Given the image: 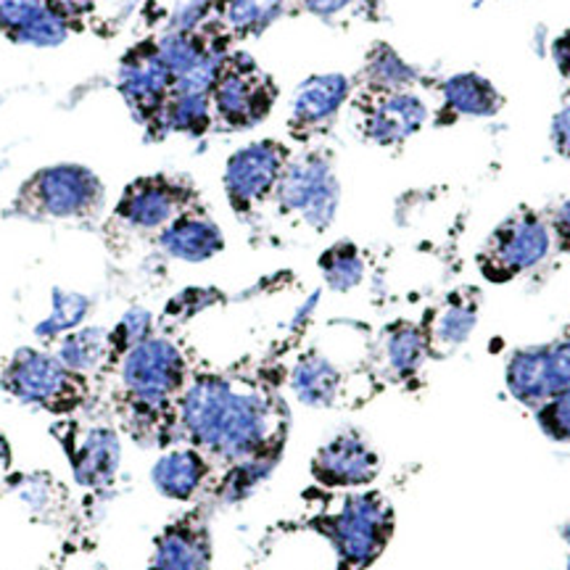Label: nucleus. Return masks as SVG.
I'll use <instances>...</instances> for the list:
<instances>
[{
	"mask_svg": "<svg viewBox=\"0 0 570 570\" xmlns=\"http://www.w3.org/2000/svg\"><path fill=\"white\" fill-rule=\"evenodd\" d=\"M177 425L190 446L230 465L281 449L273 402L223 375H202L185 386L177 399Z\"/></svg>",
	"mask_w": 570,
	"mask_h": 570,
	"instance_id": "nucleus-1",
	"label": "nucleus"
},
{
	"mask_svg": "<svg viewBox=\"0 0 570 570\" xmlns=\"http://www.w3.org/2000/svg\"><path fill=\"white\" fill-rule=\"evenodd\" d=\"M122 391L135 417L151 420L167 412L185 391L188 365L180 346L164 336H151L119 360Z\"/></svg>",
	"mask_w": 570,
	"mask_h": 570,
	"instance_id": "nucleus-2",
	"label": "nucleus"
},
{
	"mask_svg": "<svg viewBox=\"0 0 570 570\" xmlns=\"http://www.w3.org/2000/svg\"><path fill=\"white\" fill-rule=\"evenodd\" d=\"M104 204V183L80 164L40 169L19 190L17 212L38 219H85Z\"/></svg>",
	"mask_w": 570,
	"mask_h": 570,
	"instance_id": "nucleus-3",
	"label": "nucleus"
},
{
	"mask_svg": "<svg viewBox=\"0 0 570 570\" xmlns=\"http://www.w3.org/2000/svg\"><path fill=\"white\" fill-rule=\"evenodd\" d=\"M0 386L17 402L48 412H71L85 402V377L40 348H19L6 365Z\"/></svg>",
	"mask_w": 570,
	"mask_h": 570,
	"instance_id": "nucleus-4",
	"label": "nucleus"
},
{
	"mask_svg": "<svg viewBox=\"0 0 570 570\" xmlns=\"http://www.w3.org/2000/svg\"><path fill=\"white\" fill-rule=\"evenodd\" d=\"M275 202L285 214L302 217L312 230L323 233L333 225L341 204V185L333 164L323 154H304L285 164L275 188Z\"/></svg>",
	"mask_w": 570,
	"mask_h": 570,
	"instance_id": "nucleus-5",
	"label": "nucleus"
},
{
	"mask_svg": "<svg viewBox=\"0 0 570 570\" xmlns=\"http://www.w3.org/2000/svg\"><path fill=\"white\" fill-rule=\"evenodd\" d=\"M327 537L346 568H367L383 552L391 537V508L381 494L346 497L341 510L327 520Z\"/></svg>",
	"mask_w": 570,
	"mask_h": 570,
	"instance_id": "nucleus-6",
	"label": "nucleus"
},
{
	"mask_svg": "<svg viewBox=\"0 0 570 570\" xmlns=\"http://www.w3.org/2000/svg\"><path fill=\"white\" fill-rule=\"evenodd\" d=\"M273 85L248 56H233L225 61L223 75L212 90V109L219 122L230 130H248L273 111Z\"/></svg>",
	"mask_w": 570,
	"mask_h": 570,
	"instance_id": "nucleus-7",
	"label": "nucleus"
},
{
	"mask_svg": "<svg viewBox=\"0 0 570 570\" xmlns=\"http://www.w3.org/2000/svg\"><path fill=\"white\" fill-rule=\"evenodd\" d=\"M552 252V230L539 214L523 212L499 225L489 238L483 273L494 281H508L539 267Z\"/></svg>",
	"mask_w": 570,
	"mask_h": 570,
	"instance_id": "nucleus-8",
	"label": "nucleus"
},
{
	"mask_svg": "<svg viewBox=\"0 0 570 570\" xmlns=\"http://www.w3.org/2000/svg\"><path fill=\"white\" fill-rule=\"evenodd\" d=\"M288 151L277 140H256L238 148L225 164L223 185L235 212H252L256 204L275 196Z\"/></svg>",
	"mask_w": 570,
	"mask_h": 570,
	"instance_id": "nucleus-9",
	"label": "nucleus"
},
{
	"mask_svg": "<svg viewBox=\"0 0 570 570\" xmlns=\"http://www.w3.org/2000/svg\"><path fill=\"white\" fill-rule=\"evenodd\" d=\"M175 77L164 67L154 46L132 51L119 67V92L127 101V109L140 125L156 127L164 104L173 96Z\"/></svg>",
	"mask_w": 570,
	"mask_h": 570,
	"instance_id": "nucleus-10",
	"label": "nucleus"
},
{
	"mask_svg": "<svg viewBox=\"0 0 570 570\" xmlns=\"http://www.w3.org/2000/svg\"><path fill=\"white\" fill-rule=\"evenodd\" d=\"M183 212H188V190L167 177L135 180L117 204V217L142 233H161Z\"/></svg>",
	"mask_w": 570,
	"mask_h": 570,
	"instance_id": "nucleus-11",
	"label": "nucleus"
},
{
	"mask_svg": "<svg viewBox=\"0 0 570 570\" xmlns=\"http://www.w3.org/2000/svg\"><path fill=\"white\" fill-rule=\"evenodd\" d=\"M381 460L360 433H338L312 460V473L327 489H360L375 481Z\"/></svg>",
	"mask_w": 570,
	"mask_h": 570,
	"instance_id": "nucleus-12",
	"label": "nucleus"
},
{
	"mask_svg": "<svg viewBox=\"0 0 570 570\" xmlns=\"http://www.w3.org/2000/svg\"><path fill=\"white\" fill-rule=\"evenodd\" d=\"M428 106L412 90L377 92L362 117V132L375 146H399L428 122Z\"/></svg>",
	"mask_w": 570,
	"mask_h": 570,
	"instance_id": "nucleus-13",
	"label": "nucleus"
},
{
	"mask_svg": "<svg viewBox=\"0 0 570 570\" xmlns=\"http://www.w3.org/2000/svg\"><path fill=\"white\" fill-rule=\"evenodd\" d=\"M352 96L346 75L306 77L291 96V130L309 132L331 125Z\"/></svg>",
	"mask_w": 570,
	"mask_h": 570,
	"instance_id": "nucleus-14",
	"label": "nucleus"
},
{
	"mask_svg": "<svg viewBox=\"0 0 570 570\" xmlns=\"http://www.w3.org/2000/svg\"><path fill=\"white\" fill-rule=\"evenodd\" d=\"M71 473L82 489H106L122 465V446L111 428H90L67 446Z\"/></svg>",
	"mask_w": 570,
	"mask_h": 570,
	"instance_id": "nucleus-15",
	"label": "nucleus"
},
{
	"mask_svg": "<svg viewBox=\"0 0 570 570\" xmlns=\"http://www.w3.org/2000/svg\"><path fill=\"white\" fill-rule=\"evenodd\" d=\"M159 248L173 259L202 265L225 248V235L214 219L202 212H183L159 233Z\"/></svg>",
	"mask_w": 570,
	"mask_h": 570,
	"instance_id": "nucleus-16",
	"label": "nucleus"
},
{
	"mask_svg": "<svg viewBox=\"0 0 570 570\" xmlns=\"http://www.w3.org/2000/svg\"><path fill=\"white\" fill-rule=\"evenodd\" d=\"M209 533L194 518H183L156 539L148 570H209Z\"/></svg>",
	"mask_w": 570,
	"mask_h": 570,
	"instance_id": "nucleus-17",
	"label": "nucleus"
},
{
	"mask_svg": "<svg viewBox=\"0 0 570 570\" xmlns=\"http://www.w3.org/2000/svg\"><path fill=\"white\" fill-rule=\"evenodd\" d=\"M209 479V460L196 446H180L164 452L151 470V481L161 497L188 502Z\"/></svg>",
	"mask_w": 570,
	"mask_h": 570,
	"instance_id": "nucleus-18",
	"label": "nucleus"
},
{
	"mask_svg": "<svg viewBox=\"0 0 570 570\" xmlns=\"http://www.w3.org/2000/svg\"><path fill=\"white\" fill-rule=\"evenodd\" d=\"M341 370L325 354L309 352L291 370V391L306 407H333L341 396Z\"/></svg>",
	"mask_w": 570,
	"mask_h": 570,
	"instance_id": "nucleus-19",
	"label": "nucleus"
},
{
	"mask_svg": "<svg viewBox=\"0 0 570 570\" xmlns=\"http://www.w3.org/2000/svg\"><path fill=\"white\" fill-rule=\"evenodd\" d=\"M441 98L449 111L458 117H473V119H489L502 109V96L491 85L487 77L475 75V71H462V75H452L441 85Z\"/></svg>",
	"mask_w": 570,
	"mask_h": 570,
	"instance_id": "nucleus-20",
	"label": "nucleus"
},
{
	"mask_svg": "<svg viewBox=\"0 0 570 570\" xmlns=\"http://www.w3.org/2000/svg\"><path fill=\"white\" fill-rule=\"evenodd\" d=\"M56 356L77 375L98 373L111 360V341L106 327H77L59 338Z\"/></svg>",
	"mask_w": 570,
	"mask_h": 570,
	"instance_id": "nucleus-21",
	"label": "nucleus"
},
{
	"mask_svg": "<svg viewBox=\"0 0 570 570\" xmlns=\"http://www.w3.org/2000/svg\"><path fill=\"white\" fill-rule=\"evenodd\" d=\"M214 109L212 96H198V92H175L164 104L156 130L159 135L167 132H185V135H202L212 127Z\"/></svg>",
	"mask_w": 570,
	"mask_h": 570,
	"instance_id": "nucleus-22",
	"label": "nucleus"
},
{
	"mask_svg": "<svg viewBox=\"0 0 570 570\" xmlns=\"http://www.w3.org/2000/svg\"><path fill=\"white\" fill-rule=\"evenodd\" d=\"M383 356H386V365L394 375H415L428 356V336L417 325H394L383 341Z\"/></svg>",
	"mask_w": 570,
	"mask_h": 570,
	"instance_id": "nucleus-23",
	"label": "nucleus"
},
{
	"mask_svg": "<svg viewBox=\"0 0 570 570\" xmlns=\"http://www.w3.org/2000/svg\"><path fill=\"white\" fill-rule=\"evenodd\" d=\"M288 0H225L223 21L235 38H254L283 17Z\"/></svg>",
	"mask_w": 570,
	"mask_h": 570,
	"instance_id": "nucleus-24",
	"label": "nucleus"
},
{
	"mask_svg": "<svg viewBox=\"0 0 570 570\" xmlns=\"http://www.w3.org/2000/svg\"><path fill=\"white\" fill-rule=\"evenodd\" d=\"M365 80L375 92H399L410 90L417 82V71L394 48L377 46L367 56Z\"/></svg>",
	"mask_w": 570,
	"mask_h": 570,
	"instance_id": "nucleus-25",
	"label": "nucleus"
},
{
	"mask_svg": "<svg viewBox=\"0 0 570 570\" xmlns=\"http://www.w3.org/2000/svg\"><path fill=\"white\" fill-rule=\"evenodd\" d=\"M325 285L336 294H348L356 285L365 281V259L354 244H336L327 248L320 259Z\"/></svg>",
	"mask_w": 570,
	"mask_h": 570,
	"instance_id": "nucleus-26",
	"label": "nucleus"
},
{
	"mask_svg": "<svg viewBox=\"0 0 570 570\" xmlns=\"http://www.w3.org/2000/svg\"><path fill=\"white\" fill-rule=\"evenodd\" d=\"M154 51L161 59L164 67L169 69V75L177 80V77H183L185 71L194 69L196 63L209 53V46H206L196 32L169 30L154 42Z\"/></svg>",
	"mask_w": 570,
	"mask_h": 570,
	"instance_id": "nucleus-27",
	"label": "nucleus"
},
{
	"mask_svg": "<svg viewBox=\"0 0 570 570\" xmlns=\"http://www.w3.org/2000/svg\"><path fill=\"white\" fill-rule=\"evenodd\" d=\"M90 312V298L69 291H53V309L42 323L35 327L38 338H61L77 331Z\"/></svg>",
	"mask_w": 570,
	"mask_h": 570,
	"instance_id": "nucleus-28",
	"label": "nucleus"
},
{
	"mask_svg": "<svg viewBox=\"0 0 570 570\" xmlns=\"http://www.w3.org/2000/svg\"><path fill=\"white\" fill-rule=\"evenodd\" d=\"M475 323H479V312L470 302L446 304L433 323V341L441 348H458L473 336Z\"/></svg>",
	"mask_w": 570,
	"mask_h": 570,
	"instance_id": "nucleus-29",
	"label": "nucleus"
},
{
	"mask_svg": "<svg viewBox=\"0 0 570 570\" xmlns=\"http://www.w3.org/2000/svg\"><path fill=\"white\" fill-rule=\"evenodd\" d=\"M151 336H154V315L148 309L135 306V309L127 312V315L109 331L111 360L119 362L127 352H130V348L142 344V341Z\"/></svg>",
	"mask_w": 570,
	"mask_h": 570,
	"instance_id": "nucleus-30",
	"label": "nucleus"
},
{
	"mask_svg": "<svg viewBox=\"0 0 570 570\" xmlns=\"http://www.w3.org/2000/svg\"><path fill=\"white\" fill-rule=\"evenodd\" d=\"M51 6V0H0V32L17 42Z\"/></svg>",
	"mask_w": 570,
	"mask_h": 570,
	"instance_id": "nucleus-31",
	"label": "nucleus"
},
{
	"mask_svg": "<svg viewBox=\"0 0 570 570\" xmlns=\"http://www.w3.org/2000/svg\"><path fill=\"white\" fill-rule=\"evenodd\" d=\"M537 420L550 439L570 441V389L537 407Z\"/></svg>",
	"mask_w": 570,
	"mask_h": 570,
	"instance_id": "nucleus-32",
	"label": "nucleus"
},
{
	"mask_svg": "<svg viewBox=\"0 0 570 570\" xmlns=\"http://www.w3.org/2000/svg\"><path fill=\"white\" fill-rule=\"evenodd\" d=\"M544 352V375L550 399L558 396L560 391L570 389V341H558V344L541 346Z\"/></svg>",
	"mask_w": 570,
	"mask_h": 570,
	"instance_id": "nucleus-33",
	"label": "nucleus"
},
{
	"mask_svg": "<svg viewBox=\"0 0 570 570\" xmlns=\"http://www.w3.org/2000/svg\"><path fill=\"white\" fill-rule=\"evenodd\" d=\"M212 0H185L173 17L175 32H196V27L209 17Z\"/></svg>",
	"mask_w": 570,
	"mask_h": 570,
	"instance_id": "nucleus-34",
	"label": "nucleus"
},
{
	"mask_svg": "<svg viewBox=\"0 0 570 570\" xmlns=\"http://www.w3.org/2000/svg\"><path fill=\"white\" fill-rule=\"evenodd\" d=\"M550 135H552L554 151H558L560 156H566V159H570V101L562 106L558 114H554Z\"/></svg>",
	"mask_w": 570,
	"mask_h": 570,
	"instance_id": "nucleus-35",
	"label": "nucleus"
},
{
	"mask_svg": "<svg viewBox=\"0 0 570 570\" xmlns=\"http://www.w3.org/2000/svg\"><path fill=\"white\" fill-rule=\"evenodd\" d=\"M304 9L309 13H315L320 19H331V17H338V13H344L348 6L354 3V0H302Z\"/></svg>",
	"mask_w": 570,
	"mask_h": 570,
	"instance_id": "nucleus-36",
	"label": "nucleus"
},
{
	"mask_svg": "<svg viewBox=\"0 0 570 570\" xmlns=\"http://www.w3.org/2000/svg\"><path fill=\"white\" fill-rule=\"evenodd\" d=\"M552 59L558 63L560 75L570 82V30L552 42Z\"/></svg>",
	"mask_w": 570,
	"mask_h": 570,
	"instance_id": "nucleus-37",
	"label": "nucleus"
},
{
	"mask_svg": "<svg viewBox=\"0 0 570 570\" xmlns=\"http://www.w3.org/2000/svg\"><path fill=\"white\" fill-rule=\"evenodd\" d=\"M552 230L558 235V240L570 252V202H566L554 212L552 217Z\"/></svg>",
	"mask_w": 570,
	"mask_h": 570,
	"instance_id": "nucleus-38",
	"label": "nucleus"
},
{
	"mask_svg": "<svg viewBox=\"0 0 570 570\" xmlns=\"http://www.w3.org/2000/svg\"><path fill=\"white\" fill-rule=\"evenodd\" d=\"M51 3L56 6V9H61L67 17H71V13H80L90 6V0H51Z\"/></svg>",
	"mask_w": 570,
	"mask_h": 570,
	"instance_id": "nucleus-39",
	"label": "nucleus"
},
{
	"mask_svg": "<svg viewBox=\"0 0 570 570\" xmlns=\"http://www.w3.org/2000/svg\"><path fill=\"white\" fill-rule=\"evenodd\" d=\"M135 3H138V0H125V6H127V9H132Z\"/></svg>",
	"mask_w": 570,
	"mask_h": 570,
	"instance_id": "nucleus-40",
	"label": "nucleus"
},
{
	"mask_svg": "<svg viewBox=\"0 0 570 570\" xmlns=\"http://www.w3.org/2000/svg\"><path fill=\"white\" fill-rule=\"evenodd\" d=\"M566 539L570 541V525H568V529H566Z\"/></svg>",
	"mask_w": 570,
	"mask_h": 570,
	"instance_id": "nucleus-41",
	"label": "nucleus"
}]
</instances>
